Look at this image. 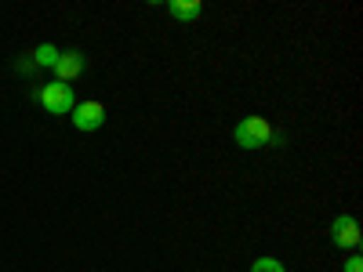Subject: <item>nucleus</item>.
<instances>
[{"instance_id":"obj_1","label":"nucleus","mask_w":363,"mask_h":272,"mask_svg":"<svg viewBox=\"0 0 363 272\" xmlns=\"http://www.w3.org/2000/svg\"><path fill=\"white\" fill-rule=\"evenodd\" d=\"M233 138L240 149H277L284 145V131H277L265 116H244L233 128Z\"/></svg>"},{"instance_id":"obj_2","label":"nucleus","mask_w":363,"mask_h":272,"mask_svg":"<svg viewBox=\"0 0 363 272\" xmlns=\"http://www.w3.org/2000/svg\"><path fill=\"white\" fill-rule=\"evenodd\" d=\"M37 98H40V106H44L51 116H66V113H73V106H77L73 87H69V84H58V80L44 84Z\"/></svg>"},{"instance_id":"obj_3","label":"nucleus","mask_w":363,"mask_h":272,"mask_svg":"<svg viewBox=\"0 0 363 272\" xmlns=\"http://www.w3.org/2000/svg\"><path fill=\"white\" fill-rule=\"evenodd\" d=\"M330 244H335L338 251L359 247V222L352 215H338L335 222H330Z\"/></svg>"},{"instance_id":"obj_4","label":"nucleus","mask_w":363,"mask_h":272,"mask_svg":"<svg viewBox=\"0 0 363 272\" xmlns=\"http://www.w3.org/2000/svg\"><path fill=\"white\" fill-rule=\"evenodd\" d=\"M106 124V106L102 102H80V106H73V128L77 131H99Z\"/></svg>"},{"instance_id":"obj_5","label":"nucleus","mask_w":363,"mask_h":272,"mask_svg":"<svg viewBox=\"0 0 363 272\" xmlns=\"http://www.w3.org/2000/svg\"><path fill=\"white\" fill-rule=\"evenodd\" d=\"M84 69H87V58H84L80 51H62V55H58V62L51 66V73H55V80H58V84L77 80Z\"/></svg>"},{"instance_id":"obj_6","label":"nucleus","mask_w":363,"mask_h":272,"mask_svg":"<svg viewBox=\"0 0 363 272\" xmlns=\"http://www.w3.org/2000/svg\"><path fill=\"white\" fill-rule=\"evenodd\" d=\"M167 15L178 18V22H196V18L203 15V4H200V0H171Z\"/></svg>"},{"instance_id":"obj_7","label":"nucleus","mask_w":363,"mask_h":272,"mask_svg":"<svg viewBox=\"0 0 363 272\" xmlns=\"http://www.w3.org/2000/svg\"><path fill=\"white\" fill-rule=\"evenodd\" d=\"M58 55H62V51H58L55 44H40V47H33V55H29V58H33L37 69H51L58 62Z\"/></svg>"},{"instance_id":"obj_8","label":"nucleus","mask_w":363,"mask_h":272,"mask_svg":"<svg viewBox=\"0 0 363 272\" xmlns=\"http://www.w3.org/2000/svg\"><path fill=\"white\" fill-rule=\"evenodd\" d=\"M251 272H287V268H284V261H280V258L265 254V258H258V261L251 265Z\"/></svg>"},{"instance_id":"obj_9","label":"nucleus","mask_w":363,"mask_h":272,"mask_svg":"<svg viewBox=\"0 0 363 272\" xmlns=\"http://www.w3.org/2000/svg\"><path fill=\"white\" fill-rule=\"evenodd\" d=\"M15 73H22V76H33V73H37V66H33V58H29V55H22L18 62H15Z\"/></svg>"},{"instance_id":"obj_10","label":"nucleus","mask_w":363,"mask_h":272,"mask_svg":"<svg viewBox=\"0 0 363 272\" xmlns=\"http://www.w3.org/2000/svg\"><path fill=\"white\" fill-rule=\"evenodd\" d=\"M345 272H363V258H359V254L345 258Z\"/></svg>"}]
</instances>
